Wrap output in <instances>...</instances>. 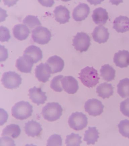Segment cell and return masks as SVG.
Here are the masks:
<instances>
[{
    "instance_id": "6da1fadb",
    "label": "cell",
    "mask_w": 129,
    "mask_h": 146,
    "mask_svg": "<svg viewBox=\"0 0 129 146\" xmlns=\"http://www.w3.org/2000/svg\"><path fill=\"white\" fill-rule=\"evenodd\" d=\"M79 75L80 77L78 78L81 82L88 88L95 86L99 82L100 78L99 76V74L97 70L93 66H86L81 70Z\"/></svg>"
},
{
    "instance_id": "7a4b0ae2",
    "label": "cell",
    "mask_w": 129,
    "mask_h": 146,
    "mask_svg": "<svg viewBox=\"0 0 129 146\" xmlns=\"http://www.w3.org/2000/svg\"><path fill=\"white\" fill-rule=\"evenodd\" d=\"M33 107L28 102L20 101L16 103L12 109V115L16 119H26L32 115Z\"/></svg>"
},
{
    "instance_id": "3957f363",
    "label": "cell",
    "mask_w": 129,
    "mask_h": 146,
    "mask_svg": "<svg viewBox=\"0 0 129 146\" xmlns=\"http://www.w3.org/2000/svg\"><path fill=\"white\" fill-rule=\"evenodd\" d=\"M63 110L61 106L58 103H49L42 108V114L45 119L53 121L60 119Z\"/></svg>"
},
{
    "instance_id": "277c9868",
    "label": "cell",
    "mask_w": 129,
    "mask_h": 146,
    "mask_svg": "<svg viewBox=\"0 0 129 146\" xmlns=\"http://www.w3.org/2000/svg\"><path fill=\"white\" fill-rule=\"evenodd\" d=\"M1 81L5 88L13 89L19 87L22 83V78L21 75L15 72L10 71L3 73Z\"/></svg>"
},
{
    "instance_id": "5b68a950",
    "label": "cell",
    "mask_w": 129,
    "mask_h": 146,
    "mask_svg": "<svg viewBox=\"0 0 129 146\" xmlns=\"http://www.w3.org/2000/svg\"><path fill=\"white\" fill-rule=\"evenodd\" d=\"M87 116L83 113L76 112L73 113L69 118V125L71 128L76 131L83 130L88 124Z\"/></svg>"
},
{
    "instance_id": "8992f818",
    "label": "cell",
    "mask_w": 129,
    "mask_h": 146,
    "mask_svg": "<svg viewBox=\"0 0 129 146\" xmlns=\"http://www.w3.org/2000/svg\"><path fill=\"white\" fill-rule=\"evenodd\" d=\"M32 37L34 42L41 45L47 44L51 40V33L47 28L37 27L32 31Z\"/></svg>"
},
{
    "instance_id": "52a82bcc",
    "label": "cell",
    "mask_w": 129,
    "mask_h": 146,
    "mask_svg": "<svg viewBox=\"0 0 129 146\" xmlns=\"http://www.w3.org/2000/svg\"><path fill=\"white\" fill-rule=\"evenodd\" d=\"M91 38L86 33H78L74 38L72 45L77 51L82 53L88 50L91 45Z\"/></svg>"
},
{
    "instance_id": "ba28073f",
    "label": "cell",
    "mask_w": 129,
    "mask_h": 146,
    "mask_svg": "<svg viewBox=\"0 0 129 146\" xmlns=\"http://www.w3.org/2000/svg\"><path fill=\"white\" fill-rule=\"evenodd\" d=\"M104 108L102 102L97 99H89L85 103L86 111L90 115L93 116L100 115L104 111Z\"/></svg>"
},
{
    "instance_id": "9c48e42d",
    "label": "cell",
    "mask_w": 129,
    "mask_h": 146,
    "mask_svg": "<svg viewBox=\"0 0 129 146\" xmlns=\"http://www.w3.org/2000/svg\"><path fill=\"white\" fill-rule=\"evenodd\" d=\"M34 62L30 57L23 54L22 56L17 59L16 67L21 72L31 73L34 66Z\"/></svg>"
},
{
    "instance_id": "30bf717a",
    "label": "cell",
    "mask_w": 129,
    "mask_h": 146,
    "mask_svg": "<svg viewBox=\"0 0 129 146\" xmlns=\"http://www.w3.org/2000/svg\"><path fill=\"white\" fill-rule=\"evenodd\" d=\"M35 72L36 77L40 82H47L51 76L50 68L46 62L45 64L41 63L36 66Z\"/></svg>"
},
{
    "instance_id": "8fae6325",
    "label": "cell",
    "mask_w": 129,
    "mask_h": 146,
    "mask_svg": "<svg viewBox=\"0 0 129 146\" xmlns=\"http://www.w3.org/2000/svg\"><path fill=\"white\" fill-rule=\"evenodd\" d=\"M28 95L32 102L36 104L38 106L45 104L47 100V97L45 92L42 91L41 88L34 86L29 90Z\"/></svg>"
},
{
    "instance_id": "7c38bea8",
    "label": "cell",
    "mask_w": 129,
    "mask_h": 146,
    "mask_svg": "<svg viewBox=\"0 0 129 146\" xmlns=\"http://www.w3.org/2000/svg\"><path fill=\"white\" fill-rule=\"evenodd\" d=\"M61 84L64 91L70 94L76 93L79 89L78 81L72 76H66L61 80Z\"/></svg>"
},
{
    "instance_id": "4fadbf2b",
    "label": "cell",
    "mask_w": 129,
    "mask_h": 146,
    "mask_svg": "<svg viewBox=\"0 0 129 146\" xmlns=\"http://www.w3.org/2000/svg\"><path fill=\"white\" fill-rule=\"evenodd\" d=\"M109 35L108 29L102 25L96 27L92 33L93 40L99 44L106 42L109 38Z\"/></svg>"
},
{
    "instance_id": "5bb4252c",
    "label": "cell",
    "mask_w": 129,
    "mask_h": 146,
    "mask_svg": "<svg viewBox=\"0 0 129 146\" xmlns=\"http://www.w3.org/2000/svg\"><path fill=\"white\" fill-rule=\"evenodd\" d=\"M90 12V7L87 4L81 3L74 9L73 18L75 21H82L88 17Z\"/></svg>"
},
{
    "instance_id": "9a60e30c",
    "label": "cell",
    "mask_w": 129,
    "mask_h": 146,
    "mask_svg": "<svg viewBox=\"0 0 129 146\" xmlns=\"http://www.w3.org/2000/svg\"><path fill=\"white\" fill-rule=\"evenodd\" d=\"M55 20L60 24L68 23L70 18V12L65 6L59 5L55 8L53 11Z\"/></svg>"
},
{
    "instance_id": "2e32d148",
    "label": "cell",
    "mask_w": 129,
    "mask_h": 146,
    "mask_svg": "<svg viewBox=\"0 0 129 146\" xmlns=\"http://www.w3.org/2000/svg\"><path fill=\"white\" fill-rule=\"evenodd\" d=\"M46 63L50 68L51 74L61 72L63 70L64 65V60L57 55L50 57Z\"/></svg>"
},
{
    "instance_id": "e0dca14e",
    "label": "cell",
    "mask_w": 129,
    "mask_h": 146,
    "mask_svg": "<svg viewBox=\"0 0 129 146\" xmlns=\"http://www.w3.org/2000/svg\"><path fill=\"white\" fill-rule=\"evenodd\" d=\"M114 62L116 66L121 68H126L129 66V52L127 50H119L115 53Z\"/></svg>"
},
{
    "instance_id": "ac0fdd59",
    "label": "cell",
    "mask_w": 129,
    "mask_h": 146,
    "mask_svg": "<svg viewBox=\"0 0 129 146\" xmlns=\"http://www.w3.org/2000/svg\"><path fill=\"white\" fill-rule=\"evenodd\" d=\"M25 129L26 134L33 137L39 135L42 130L41 125L34 120L25 123Z\"/></svg>"
},
{
    "instance_id": "d6986e66",
    "label": "cell",
    "mask_w": 129,
    "mask_h": 146,
    "mask_svg": "<svg viewBox=\"0 0 129 146\" xmlns=\"http://www.w3.org/2000/svg\"><path fill=\"white\" fill-rule=\"evenodd\" d=\"M113 28L119 33H124L129 31V18L120 16L116 18L113 22Z\"/></svg>"
},
{
    "instance_id": "ffe728a7",
    "label": "cell",
    "mask_w": 129,
    "mask_h": 146,
    "mask_svg": "<svg viewBox=\"0 0 129 146\" xmlns=\"http://www.w3.org/2000/svg\"><path fill=\"white\" fill-rule=\"evenodd\" d=\"M92 17L96 25H103L109 19L108 13L105 9L100 7L93 10Z\"/></svg>"
},
{
    "instance_id": "44dd1931",
    "label": "cell",
    "mask_w": 129,
    "mask_h": 146,
    "mask_svg": "<svg viewBox=\"0 0 129 146\" xmlns=\"http://www.w3.org/2000/svg\"><path fill=\"white\" fill-rule=\"evenodd\" d=\"M13 30L14 37L20 40L26 39L30 33L28 28L26 25L22 24L14 26Z\"/></svg>"
},
{
    "instance_id": "7402d4cb",
    "label": "cell",
    "mask_w": 129,
    "mask_h": 146,
    "mask_svg": "<svg viewBox=\"0 0 129 146\" xmlns=\"http://www.w3.org/2000/svg\"><path fill=\"white\" fill-rule=\"evenodd\" d=\"M24 54L32 58L34 63H36L43 58L42 52L40 48L36 46H28L24 51Z\"/></svg>"
},
{
    "instance_id": "603a6c76",
    "label": "cell",
    "mask_w": 129,
    "mask_h": 146,
    "mask_svg": "<svg viewBox=\"0 0 129 146\" xmlns=\"http://www.w3.org/2000/svg\"><path fill=\"white\" fill-rule=\"evenodd\" d=\"M96 92L98 96L103 99L109 98L113 95L114 88L111 84L103 83L97 86Z\"/></svg>"
},
{
    "instance_id": "cb8c5ba5",
    "label": "cell",
    "mask_w": 129,
    "mask_h": 146,
    "mask_svg": "<svg viewBox=\"0 0 129 146\" xmlns=\"http://www.w3.org/2000/svg\"><path fill=\"white\" fill-rule=\"evenodd\" d=\"M99 133L96 127H89L85 131L84 140L87 142L88 145H94L99 138Z\"/></svg>"
},
{
    "instance_id": "d4e9b609",
    "label": "cell",
    "mask_w": 129,
    "mask_h": 146,
    "mask_svg": "<svg viewBox=\"0 0 129 146\" xmlns=\"http://www.w3.org/2000/svg\"><path fill=\"white\" fill-rule=\"evenodd\" d=\"M100 72L103 79L107 82L113 80L115 78V70L109 64H105L102 66Z\"/></svg>"
},
{
    "instance_id": "484cf974",
    "label": "cell",
    "mask_w": 129,
    "mask_h": 146,
    "mask_svg": "<svg viewBox=\"0 0 129 146\" xmlns=\"http://www.w3.org/2000/svg\"><path fill=\"white\" fill-rule=\"evenodd\" d=\"M21 133V130L19 125L11 124L7 125L3 131L2 136H10L16 138L19 136Z\"/></svg>"
},
{
    "instance_id": "4316f807",
    "label": "cell",
    "mask_w": 129,
    "mask_h": 146,
    "mask_svg": "<svg viewBox=\"0 0 129 146\" xmlns=\"http://www.w3.org/2000/svg\"><path fill=\"white\" fill-rule=\"evenodd\" d=\"M117 87L118 93L121 98L129 97V79L124 78L120 80Z\"/></svg>"
},
{
    "instance_id": "83f0119b",
    "label": "cell",
    "mask_w": 129,
    "mask_h": 146,
    "mask_svg": "<svg viewBox=\"0 0 129 146\" xmlns=\"http://www.w3.org/2000/svg\"><path fill=\"white\" fill-rule=\"evenodd\" d=\"M82 137L78 134L72 133L66 136L65 144L67 146H80L82 143Z\"/></svg>"
},
{
    "instance_id": "f1b7e54d",
    "label": "cell",
    "mask_w": 129,
    "mask_h": 146,
    "mask_svg": "<svg viewBox=\"0 0 129 146\" xmlns=\"http://www.w3.org/2000/svg\"><path fill=\"white\" fill-rule=\"evenodd\" d=\"M23 23L30 28L41 25V22L37 16L34 15H28L24 19Z\"/></svg>"
},
{
    "instance_id": "f546056e",
    "label": "cell",
    "mask_w": 129,
    "mask_h": 146,
    "mask_svg": "<svg viewBox=\"0 0 129 146\" xmlns=\"http://www.w3.org/2000/svg\"><path fill=\"white\" fill-rule=\"evenodd\" d=\"M64 77L62 75H59L53 78L51 82V88L55 92H61L63 91L61 80Z\"/></svg>"
},
{
    "instance_id": "4dcf8cb0",
    "label": "cell",
    "mask_w": 129,
    "mask_h": 146,
    "mask_svg": "<svg viewBox=\"0 0 129 146\" xmlns=\"http://www.w3.org/2000/svg\"><path fill=\"white\" fill-rule=\"evenodd\" d=\"M118 127L120 133L124 137L129 139V120L125 119L121 121Z\"/></svg>"
},
{
    "instance_id": "1f68e13d",
    "label": "cell",
    "mask_w": 129,
    "mask_h": 146,
    "mask_svg": "<svg viewBox=\"0 0 129 146\" xmlns=\"http://www.w3.org/2000/svg\"><path fill=\"white\" fill-rule=\"evenodd\" d=\"M47 145H62V139L60 135L54 134L50 137L47 141Z\"/></svg>"
},
{
    "instance_id": "d6a6232c",
    "label": "cell",
    "mask_w": 129,
    "mask_h": 146,
    "mask_svg": "<svg viewBox=\"0 0 129 146\" xmlns=\"http://www.w3.org/2000/svg\"><path fill=\"white\" fill-rule=\"evenodd\" d=\"M0 35L1 42H8L11 38L10 31L6 27L3 26L0 27Z\"/></svg>"
},
{
    "instance_id": "836d02e7",
    "label": "cell",
    "mask_w": 129,
    "mask_h": 146,
    "mask_svg": "<svg viewBox=\"0 0 129 146\" xmlns=\"http://www.w3.org/2000/svg\"><path fill=\"white\" fill-rule=\"evenodd\" d=\"M120 108L123 115L129 117V99L122 102L120 103Z\"/></svg>"
},
{
    "instance_id": "e575fe53",
    "label": "cell",
    "mask_w": 129,
    "mask_h": 146,
    "mask_svg": "<svg viewBox=\"0 0 129 146\" xmlns=\"http://www.w3.org/2000/svg\"><path fill=\"white\" fill-rule=\"evenodd\" d=\"M1 143L3 144V145L15 146L14 142L11 138L5 137L1 138Z\"/></svg>"
},
{
    "instance_id": "d590c367",
    "label": "cell",
    "mask_w": 129,
    "mask_h": 146,
    "mask_svg": "<svg viewBox=\"0 0 129 146\" xmlns=\"http://www.w3.org/2000/svg\"><path fill=\"white\" fill-rule=\"evenodd\" d=\"M1 62L5 61L8 58V50L5 48L4 46L1 45Z\"/></svg>"
},
{
    "instance_id": "8d00e7d4",
    "label": "cell",
    "mask_w": 129,
    "mask_h": 146,
    "mask_svg": "<svg viewBox=\"0 0 129 146\" xmlns=\"http://www.w3.org/2000/svg\"><path fill=\"white\" fill-rule=\"evenodd\" d=\"M38 2L42 5L46 7H52L55 3V1H39Z\"/></svg>"
}]
</instances>
